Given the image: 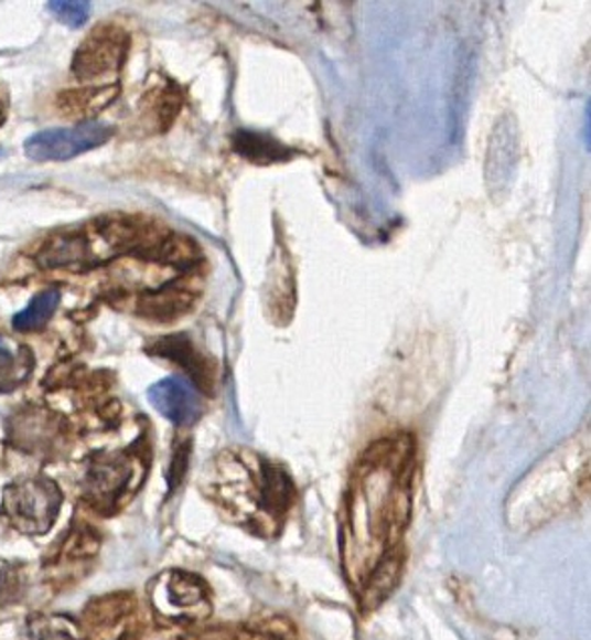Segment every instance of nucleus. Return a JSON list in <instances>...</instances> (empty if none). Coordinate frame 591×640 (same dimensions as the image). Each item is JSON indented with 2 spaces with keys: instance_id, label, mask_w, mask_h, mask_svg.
<instances>
[{
  "instance_id": "f257e3e1",
  "label": "nucleus",
  "mask_w": 591,
  "mask_h": 640,
  "mask_svg": "<svg viewBox=\"0 0 591 640\" xmlns=\"http://www.w3.org/2000/svg\"><path fill=\"white\" fill-rule=\"evenodd\" d=\"M61 502V490L53 480H22L4 488L2 514L24 534H44L55 524Z\"/></svg>"
},
{
  "instance_id": "f03ea898",
  "label": "nucleus",
  "mask_w": 591,
  "mask_h": 640,
  "mask_svg": "<svg viewBox=\"0 0 591 640\" xmlns=\"http://www.w3.org/2000/svg\"><path fill=\"white\" fill-rule=\"evenodd\" d=\"M112 135V127L107 122H80L71 129H51L29 137L24 143V153L33 161H68L73 157L87 153L107 143Z\"/></svg>"
},
{
  "instance_id": "7ed1b4c3",
  "label": "nucleus",
  "mask_w": 591,
  "mask_h": 640,
  "mask_svg": "<svg viewBox=\"0 0 591 640\" xmlns=\"http://www.w3.org/2000/svg\"><path fill=\"white\" fill-rule=\"evenodd\" d=\"M127 46L129 39L121 29L100 26L80 44L73 68L80 78H95L112 73L122 65Z\"/></svg>"
},
{
  "instance_id": "20e7f679",
  "label": "nucleus",
  "mask_w": 591,
  "mask_h": 640,
  "mask_svg": "<svg viewBox=\"0 0 591 640\" xmlns=\"http://www.w3.org/2000/svg\"><path fill=\"white\" fill-rule=\"evenodd\" d=\"M149 399L164 418L179 426H191L201 416V399L195 387L181 377H169L149 390Z\"/></svg>"
},
{
  "instance_id": "39448f33",
  "label": "nucleus",
  "mask_w": 591,
  "mask_h": 640,
  "mask_svg": "<svg viewBox=\"0 0 591 640\" xmlns=\"http://www.w3.org/2000/svg\"><path fill=\"white\" fill-rule=\"evenodd\" d=\"M58 303H61V291L58 289H46L43 294H39L29 303V308L22 309L21 313L14 316V320H12L14 330H41V328L46 326V321L53 318Z\"/></svg>"
},
{
  "instance_id": "423d86ee",
  "label": "nucleus",
  "mask_w": 591,
  "mask_h": 640,
  "mask_svg": "<svg viewBox=\"0 0 591 640\" xmlns=\"http://www.w3.org/2000/svg\"><path fill=\"white\" fill-rule=\"evenodd\" d=\"M93 492H97L100 498H115L125 486L131 480V468L127 463L99 462L88 474Z\"/></svg>"
},
{
  "instance_id": "0eeeda50",
  "label": "nucleus",
  "mask_w": 591,
  "mask_h": 640,
  "mask_svg": "<svg viewBox=\"0 0 591 640\" xmlns=\"http://www.w3.org/2000/svg\"><path fill=\"white\" fill-rule=\"evenodd\" d=\"M157 352L175 360V362H181V364L185 365V370L193 374V377H197L198 382L208 380L207 372H205V362H201V358L193 352L191 343L186 342L185 338H169V340L159 343Z\"/></svg>"
},
{
  "instance_id": "6e6552de",
  "label": "nucleus",
  "mask_w": 591,
  "mask_h": 640,
  "mask_svg": "<svg viewBox=\"0 0 591 640\" xmlns=\"http://www.w3.org/2000/svg\"><path fill=\"white\" fill-rule=\"evenodd\" d=\"M166 593L175 607H195L205 600L203 583L191 574H173L171 583L166 586Z\"/></svg>"
},
{
  "instance_id": "1a4fd4ad",
  "label": "nucleus",
  "mask_w": 591,
  "mask_h": 640,
  "mask_svg": "<svg viewBox=\"0 0 591 640\" xmlns=\"http://www.w3.org/2000/svg\"><path fill=\"white\" fill-rule=\"evenodd\" d=\"M46 9L53 12L56 21L63 22L71 29H80L88 21L90 2L87 0H53L46 4Z\"/></svg>"
},
{
  "instance_id": "9d476101",
  "label": "nucleus",
  "mask_w": 591,
  "mask_h": 640,
  "mask_svg": "<svg viewBox=\"0 0 591 640\" xmlns=\"http://www.w3.org/2000/svg\"><path fill=\"white\" fill-rule=\"evenodd\" d=\"M399 561L397 558H387L382 568H377V573L373 576L372 585L367 588V600H373V605H377L385 595L394 588L395 578L399 573Z\"/></svg>"
},
{
  "instance_id": "9b49d317",
  "label": "nucleus",
  "mask_w": 591,
  "mask_h": 640,
  "mask_svg": "<svg viewBox=\"0 0 591 640\" xmlns=\"http://www.w3.org/2000/svg\"><path fill=\"white\" fill-rule=\"evenodd\" d=\"M34 639L36 640H77L71 630H66L58 620H36L34 622Z\"/></svg>"
},
{
  "instance_id": "f8f14e48",
  "label": "nucleus",
  "mask_w": 591,
  "mask_h": 640,
  "mask_svg": "<svg viewBox=\"0 0 591 640\" xmlns=\"http://www.w3.org/2000/svg\"><path fill=\"white\" fill-rule=\"evenodd\" d=\"M12 355L7 350H0V380H7V375L11 374Z\"/></svg>"
},
{
  "instance_id": "ddd939ff",
  "label": "nucleus",
  "mask_w": 591,
  "mask_h": 640,
  "mask_svg": "<svg viewBox=\"0 0 591 640\" xmlns=\"http://www.w3.org/2000/svg\"><path fill=\"white\" fill-rule=\"evenodd\" d=\"M7 109H9V100H7V95L0 88V127H2V122L7 121Z\"/></svg>"
}]
</instances>
